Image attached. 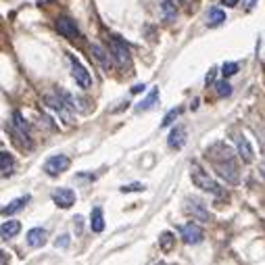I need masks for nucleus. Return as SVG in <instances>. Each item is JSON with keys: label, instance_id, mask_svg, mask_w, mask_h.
<instances>
[{"label": "nucleus", "instance_id": "nucleus-22", "mask_svg": "<svg viewBox=\"0 0 265 265\" xmlns=\"http://www.w3.org/2000/svg\"><path fill=\"white\" fill-rule=\"evenodd\" d=\"M215 92H217L219 99H226V96H230V94H232L230 81H228L226 77H224V79H219V81H215Z\"/></svg>", "mask_w": 265, "mask_h": 265}, {"label": "nucleus", "instance_id": "nucleus-18", "mask_svg": "<svg viewBox=\"0 0 265 265\" xmlns=\"http://www.w3.org/2000/svg\"><path fill=\"white\" fill-rule=\"evenodd\" d=\"M30 201H32L30 194H25V197H19V199H15V201H11V203L3 209V215H5V217L15 215V213H17V211H21V209H23L27 203H30Z\"/></svg>", "mask_w": 265, "mask_h": 265}, {"label": "nucleus", "instance_id": "nucleus-28", "mask_svg": "<svg viewBox=\"0 0 265 265\" xmlns=\"http://www.w3.org/2000/svg\"><path fill=\"white\" fill-rule=\"evenodd\" d=\"M221 5H224V7H236V5H238V0H221Z\"/></svg>", "mask_w": 265, "mask_h": 265}, {"label": "nucleus", "instance_id": "nucleus-21", "mask_svg": "<svg viewBox=\"0 0 265 265\" xmlns=\"http://www.w3.org/2000/svg\"><path fill=\"white\" fill-rule=\"evenodd\" d=\"M173 244H175V236H173L171 232H163V234H161V238H159V246H161L163 253H167V250H171V248H173Z\"/></svg>", "mask_w": 265, "mask_h": 265}, {"label": "nucleus", "instance_id": "nucleus-8", "mask_svg": "<svg viewBox=\"0 0 265 265\" xmlns=\"http://www.w3.org/2000/svg\"><path fill=\"white\" fill-rule=\"evenodd\" d=\"M54 27H57V32L61 36H65L67 40H79L81 38L79 27L71 17H59L57 21H54Z\"/></svg>", "mask_w": 265, "mask_h": 265}, {"label": "nucleus", "instance_id": "nucleus-10", "mask_svg": "<svg viewBox=\"0 0 265 265\" xmlns=\"http://www.w3.org/2000/svg\"><path fill=\"white\" fill-rule=\"evenodd\" d=\"M234 144H236V152L244 163H253L255 159V150L250 146V142L246 140L244 134H234Z\"/></svg>", "mask_w": 265, "mask_h": 265}, {"label": "nucleus", "instance_id": "nucleus-5", "mask_svg": "<svg viewBox=\"0 0 265 265\" xmlns=\"http://www.w3.org/2000/svg\"><path fill=\"white\" fill-rule=\"evenodd\" d=\"M44 103L54 111V113H57L65 123H71V113L73 111L67 107V103L61 99V94L57 92V94H46V99H44Z\"/></svg>", "mask_w": 265, "mask_h": 265}, {"label": "nucleus", "instance_id": "nucleus-27", "mask_svg": "<svg viewBox=\"0 0 265 265\" xmlns=\"http://www.w3.org/2000/svg\"><path fill=\"white\" fill-rule=\"evenodd\" d=\"M213 79H215V69H211V71L207 73V77H205V83L209 86V83H213Z\"/></svg>", "mask_w": 265, "mask_h": 265}, {"label": "nucleus", "instance_id": "nucleus-16", "mask_svg": "<svg viewBox=\"0 0 265 265\" xmlns=\"http://www.w3.org/2000/svg\"><path fill=\"white\" fill-rule=\"evenodd\" d=\"M90 230L101 234L105 230V215H103V207H94L90 213Z\"/></svg>", "mask_w": 265, "mask_h": 265}, {"label": "nucleus", "instance_id": "nucleus-12", "mask_svg": "<svg viewBox=\"0 0 265 265\" xmlns=\"http://www.w3.org/2000/svg\"><path fill=\"white\" fill-rule=\"evenodd\" d=\"M186 144V130L184 125H175V128H171L169 136H167V146L173 148V150H180Z\"/></svg>", "mask_w": 265, "mask_h": 265}, {"label": "nucleus", "instance_id": "nucleus-24", "mask_svg": "<svg viewBox=\"0 0 265 265\" xmlns=\"http://www.w3.org/2000/svg\"><path fill=\"white\" fill-rule=\"evenodd\" d=\"M180 113H182V109H180V107H178V109H171L169 113H167V115L163 117V121H161V128H167V125H171Z\"/></svg>", "mask_w": 265, "mask_h": 265}, {"label": "nucleus", "instance_id": "nucleus-7", "mask_svg": "<svg viewBox=\"0 0 265 265\" xmlns=\"http://www.w3.org/2000/svg\"><path fill=\"white\" fill-rule=\"evenodd\" d=\"M69 165H71L69 157H65V155H52L44 163V171L48 175H52V178H57V175H61V173H65L69 169Z\"/></svg>", "mask_w": 265, "mask_h": 265}, {"label": "nucleus", "instance_id": "nucleus-30", "mask_svg": "<svg viewBox=\"0 0 265 265\" xmlns=\"http://www.w3.org/2000/svg\"><path fill=\"white\" fill-rule=\"evenodd\" d=\"M165 3H171V5L180 7V5H188V0H165Z\"/></svg>", "mask_w": 265, "mask_h": 265}, {"label": "nucleus", "instance_id": "nucleus-23", "mask_svg": "<svg viewBox=\"0 0 265 265\" xmlns=\"http://www.w3.org/2000/svg\"><path fill=\"white\" fill-rule=\"evenodd\" d=\"M238 63H234V61H228V63H224V65H221V75H224L226 79L228 77H232V75H236V73H238Z\"/></svg>", "mask_w": 265, "mask_h": 265}, {"label": "nucleus", "instance_id": "nucleus-33", "mask_svg": "<svg viewBox=\"0 0 265 265\" xmlns=\"http://www.w3.org/2000/svg\"><path fill=\"white\" fill-rule=\"evenodd\" d=\"M259 171H261V175H263V178H265V163H263V165H261V167H259Z\"/></svg>", "mask_w": 265, "mask_h": 265}, {"label": "nucleus", "instance_id": "nucleus-17", "mask_svg": "<svg viewBox=\"0 0 265 265\" xmlns=\"http://www.w3.org/2000/svg\"><path fill=\"white\" fill-rule=\"evenodd\" d=\"M0 171H3V178H9V175H13V171H15V159H13V155L9 150L0 152Z\"/></svg>", "mask_w": 265, "mask_h": 265}, {"label": "nucleus", "instance_id": "nucleus-20", "mask_svg": "<svg viewBox=\"0 0 265 265\" xmlns=\"http://www.w3.org/2000/svg\"><path fill=\"white\" fill-rule=\"evenodd\" d=\"M157 101H159V88H152V90L146 94V99L138 103L136 109H138V111H148V109H150L152 105H155Z\"/></svg>", "mask_w": 265, "mask_h": 265}, {"label": "nucleus", "instance_id": "nucleus-19", "mask_svg": "<svg viewBox=\"0 0 265 265\" xmlns=\"http://www.w3.org/2000/svg\"><path fill=\"white\" fill-rule=\"evenodd\" d=\"M205 21L209 27H215V25H221L226 21V13L221 11L219 7H213V9H209L207 11V15H205Z\"/></svg>", "mask_w": 265, "mask_h": 265}, {"label": "nucleus", "instance_id": "nucleus-6", "mask_svg": "<svg viewBox=\"0 0 265 265\" xmlns=\"http://www.w3.org/2000/svg\"><path fill=\"white\" fill-rule=\"evenodd\" d=\"M184 211L188 215H192V219L203 221V224H209V221H211V213H209L207 207L197 199H186L184 201Z\"/></svg>", "mask_w": 265, "mask_h": 265}, {"label": "nucleus", "instance_id": "nucleus-29", "mask_svg": "<svg viewBox=\"0 0 265 265\" xmlns=\"http://www.w3.org/2000/svg\"><path fill=\"white\" fill-rule=\"evenodd\" d=\"M144 88H146L144 83H138V86H134V88H132V92H134V94H138V92H144Z\"/></svg>", "mask_w": 265, "mask_h": 265}, {"label": "nucleus", "instance_id": "nucleus-26", "mask_svg": "<svg viewBox=\"0 0 265 265\" xmlns=\"http://www.w3.org/2000/svg\"><path fill=\"white\" fill-rule=\"evenodd\" d=\"M54 246H57V248H67V246H69V236H67V234L59 236L57 242H54Z\"/></svg>", "mask_w": 265, "mask_h": 265}, {"label": "nucleus", "instance_id": "nucleus-31", "mask_svg": "<svg viewBox=\"0 0 265 265\" xmlns=\"http://www.w3.org/2000/svg\"><path fill=\"white\" fill-rule=\"evenodd\" d=\"M257 3V0H242V5H244V9H253V5Z\"/></svg>", "mask_w": 265, "mask_h": 265}, {"label": "nucleus", "instance_id": "nucleus-25", "mask_svg": "<svg viewBox=\"0 0 265 265\" xmlns=\"http://www.w3.org/2000/svg\"><path fill=\"white\" fill-rule=\"evenodd\" d=\"M119 190H121L123 194H125V192H142V190H144V184H128V186H121Z\"/></svg>", "mask_w": 265, "mask_h": 265}, {"label": "nucleus", "instance_id": "nucleus-13", "mask_svg": "<svg viewBox=\"0 0 265 265\" xmlns=\"http://www.w3.org/2000/svg\"><path fill=\"white\" fill-rule=\"evenodd\" d=\"M90 52H92V57L96 59V63H99V65L105 69V71H109V69L113 67V59L109 57V52H107L101 44H92V46H90Z\"/></svg>", "mask_w": 265, "mask_h": 265}, {"label": "nucleus", "instance_id": "nucleus-1", "mask_svg": "<svg viewBox=\"0 0 265 265\" xmlns=\"http://www.w3.org/2000/svg\"><path fill=\"white\" fill-rule=\"evenodd\" d=\"M190 178H192V184L197 188H201L203 192H209V194H213V197H224V194H226V190L221 188L215 180L209 175L203 167H199L197 163L190 167Z\"/></svg>", "mask_w": 265, "mask_h": 265}, {"label": "nucleus", "instance_id": "nucleus-34", "mask_svg": "<svg viewBox=\"0 0 265 265\" xmlns=\"http://www.w3.org/2000/svg\"><path fill=\"white\" fill-rule=\"evenodd\" d=\"M159 265H167V263H159Z\"/></svg>", "mask_w": 265, "mask_h": 265}, {"label": "nucleus", "instance_id": "nucleus-9", "mask_svg": "<svg viewBox=\"0 0 265 265\" xmlns=\"http://www.w3.org/2000/svg\"><path fill=\"white\" fill-rule=\"evenodd\" d=\"M180 236H182V240L186 244H201L203 238H205V232H203V228L199 224H192V221H190V224L180 228Z\"/></svg>", "mask_w": 265, "mask_h": 265}, {"label": "nucleus", "instance_id": "nucleus-15", "mask_svg": "<svg viewBox=\"0 0 265 265\" xmlns=\"http://www.w3.org/2000/svg\"><path fill=\"white\" fill-rule=\"evenodd\" d=\"M19 232H21V221H17V219H7V221H3V226H0V234H3L5 240L15 238Z\"/></svg>", "mask_w": 265, "mask_h": 265}, {"label": "nucleus", "instance_id": "nucleus-11", "mask_svg": "<svg viewBox=\"0 0 265 265\" xmlns=\"http://www.w3.org/2000/svg\"><path fill=\"white\" fill-rule=\"evenodd\" d=\"M52 201L61 209H69L75 205V192L71 188H57L52 192Z\"/></svg>", "mask_w": 265, "mask_h": 265}, {"label": "nucleus", "instance_id": "nucleus-32", "mask_svg": "<svg viewBox=\"0 0 265 265\" xmlns=\"http://www.w3.org/2000/svg\"><path fill=\"white\" fill-rule=\"evenodd\" d=\"M0 255H3V263H0V265H7V261H9V253H7V250H3Z\"/></svg>", "mask_w": 265, "mask_h": 265}, {"label": "nucleus", "instance_id": "nucleus-14", "mask_svg": "<svg viewBox=\"0 0 265 265\" xmlns=\"http://www.w3.org/2000/svg\"><path fill=\"white\" fill-rule=\"evenodd\" d=\"M27 244H30L32 248H40L46 244V230L44 228H32L30 232H27Z\"/></svg>", "mask_w": 265, "mask_h": 265}, {"label": "nucleus", "instance_id": "nucleus-2", "mask_svg": "<svg viewBox=\"0 0 265 265\" xmlns=\"http://www.w3.org/2000/svg\"><path fill=\"white\" fill-rule=\"evenodd\" d=\"M109 48L113 54V61L117 63V67L121 69H130L132 67V52H130V44L119 36H109Z\"/></svg>", "mask_w": 265, "mask_h": 265}, {"label": "nucleus", "instance_id": "nucleus-3", "mask_svg": "<svg viewBox=\"0 0 265 265\" xmlns=\"http://www.w3.org/2000/svg\"><path fill=\"white\" fill-rule=\"evenodd\" d=\"M213 171L224 180L226 184H240V173H238V165H236V157L232 159H221V161H213Z\"/></svg>", "mask_w": 265, "mask_h": 265}, {"label": "nucleus", "instance_id": "nucleus-4", "mask_svg": "<svg viewBox=\"0 0 265 265\" xmlns=\"http://www.w3.org/2000/svg\"><path fill=\"white\" fill-rule=\"evenodd\" d=\"M67 59H69V67H71V75H73V79H75V83L81 88V90H88V88H92V77H90V73H88V69L83 67L73 54H67Z\"/></svg>", "mask_w": 265, "mask_h": 265}]
</instances>
